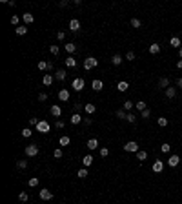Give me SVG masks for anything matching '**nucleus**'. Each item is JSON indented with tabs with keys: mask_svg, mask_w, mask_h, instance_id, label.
Wrapping results in <instances>:
<instances>
[{
	"mask_svg": "<svg viewBox=\"0 0 182 204\" xmlns=\"http://www.w3.org/2000/svg\"><path fill=\"white\" fill-rule=\"evenodd\" d=\"M127 122H131V124H135L137 122V115H133V113H127V119H126Z\"/></svg>",
	"mask_w": 182,
	"mask_h": 204,
	"instance_id": "nucleus-39",
	"label": "nucleus"
},
{
	"mask_svg": "<svg viewBox=\"0 0 182 204\" xmlns=\"http://www.w3.org/2000/svg\"><path fill=\"white\" fill-rule=\"evenodd\" d=\"M84 119H82V115L80 113H73L71 115V124H75V126H77V124H80Z\"/></svg>",
	"mask_w": 182,
	"mask_h": 204,
	"instance_id": "nucleus-13",
	"label": "nucleus"
},
{
	"mask_svg": "<svg viewBox=\"0 0 182 204\" xmlns=\"http://www.w3.org/2000/svg\"><path fill=\"white\" fill-rule=\"evenodd\" d=\"M37 68H38L40 71H44V69H47V62H44V60H40V62L37 64Z\"/></svg>",
	"mask_w": 182,
	"mask_h": 204,
	"instance_id": "nucleus-38",
	"label": "nucleus"
},
{
	"mask_svg": "<svg viewBox=\"0 0 182 204\" xmlns=\"http://www.w3.org/2000/svg\"><path fill=\"white\" fill-rule=\"evenodd\" d=\"M133 106H135V104H133L131 100H124V106H122V110H124V111H127V113H129V110L133 108Z\"/></svg>",
	"mask_w": 182,
	"mask_h": 204,
	"instance_id": "nucleus-31",
	"label": "nucleus"
},
{
	"mask_svg": "<svg viewBox=\"0 0 182 204\" xmlns=\"http://www.w3.org/2000/svg\"><path fill=\"white\" fill-rule=\"evenodd\" d=\"M99 66V60L95 58V57H88V58H84V69H93V68H97Z\"/></svg>",
	"mask_w": 182,
	"mask_h": 204,
	"instance_id": "nucleus-1",
	"label": "nucleus"
},
{
	"mask_svg": "<svg viewBox=\"0 0 182 204\" xmlns=\"http://www.w3.org/2000/svg\"><path fill=\"white\" fill-rule=\"evenodd\" d=\"M178 162H180V157H178V155H169V159H168V166H169V168L178 166Z\"/></svg>",
	"mask_w": 182,
	"mask_h": 204,
	"instance_id": "nucleus-6",
	"label": "nucleus"
},
{
	"mask_svg": "<svg viewBox=\"0 0 182 204\" xmlns=\"http://www.w3.org/2000/svg\"><path fill=\"white\" fill-rule=\"evenodd\" d=\"M131 26H133L135 29H138V27L142 26V22H140V20H138V18H131Z\"/></svg>",
	"mask_w": 182,
	"mask_h": 204,
	"instance_id": "nucleus-37",
	"label": "nucleus"
},
{
	"mask_svg": "<svg viewBox=\"0 0 182 204\" xmlns=\"http://www.w3.org/2000/svg\"><path fill=\"white\" fill-rule=\"evenodd\" d=\"M166 97H168V99H175V97H177V89L169 86V88L166 89Z\"/></svg>",
	"mask_w": 182,
	"mask_h": 204,
	"instance_id": "nucleus-20",
	"label": "nucleus"
},
{
	"mask_svg": "<svg viewBox=\"0 0 182 204\" xmlns=\"http://www.w3.org/2000/svg\"><path fill=\"white\" fill-rule=\"evenodd\" d=\"M40 199L42 200H51L53 199V193L49 190H40Z\"/></svg>",
	"mask_w": 182,
	"mask_h": 204,
	"instance_id": "nucleus-10",
	"label": "nucleus"
},
{
	"mask_svg": "<svg viewBox=\"0 0 182 204\" xmlns=\"http://www.w3.org/2000/svg\"><path fill=\"white\" fill-rule=\"evenodd\" d=\"M57 38H58V40H64V38H66V33H64V31H58V33H57Z\"/></svg>",
	"mask_w": 182,
	"mask_h": 204,
	"instance_id": "nucleus-52",
	"label": "nucleus"
},
{
	"mask_svg": "<svg viewBox=\"0 0 182 204\" xmlns=\"http://www.w3.org/2000/svg\"><path fill=\"white\" fill-rule=\"evenodd\" d=\"M95 110H97V108H95V104H91V102L84 106V111L88 113V115H93V113H95Z\"/></svg>",
	"mask_w": 182,
	"mask_h": 204,
	"instance_id": "nucleus-19",
	"label": "nucleus"
},
{
	"mask_svg": "<svg viewBox=\"0 0 182 204\" xmlns=\"http://www.w3.org/2000/svg\"><path fill=\"white\" fill-rule=\"evenodd\" d=\"M126 58H127V60H129V62H131V60H135V53H133V51H127V55H126Z\"/></svg>",
	"mask_w": 182,
	"mask_h": 204,
	"instance_id": "nucleus-49",
	"label": "nucleus"
},
{
	"mask_svg": "<svg viewBox=\"0 0 182 204\" xmlns=\"http://www.w3.org/2000/svg\"><path fill=\"white\" fill-rule=\"evenodd\" d=\"M42 82H44V86H51V84H53V75H51V73L44 75V79H42Z\"/></svg>",
	"mask_w": 182,
	"mask_h": 204,
	"instance_id": "nucleus-25",
	"label": "nucleus"
},
{
	"mask_svg": "<svg viewBox=\"0 0 182 204\" xmlns=\"http://www.w3.org/2000/svg\"><path fill=\"white\" fill-rule=\"evenodd\" d=\"M80 29V22L77 18H71L69 20V31H73V33H77V31Z\"/></svg>",
	"mask_w": 182,
	"mask_h": 204,
	"instance_id": "nucleus-7",
	"label": "nucleus"
},
{
	"mask_svg": "<svg viewBox=\"0 0 182 204\" xmlns=\"http://www.w3.org/2000/svg\"><path fill=\"white\" fill-rule=\"evenodd\" d=\"M160 149H162V153H169V149H171V146H169L168 142H164L162 146H160Z\"/></svg>",
	"mask_w": 182,
	"mask_h": 204,
	"instance_id": "nucleus-43",
	"label": "nucleus"
},
{
	"mask_svg": "<svg viewBox=\"0 0 182 204\" xmlns=\"http://www.w3.org/2000/svg\"><path fill=\"white\" fill-rule=\"evenodd\" d=\"M18 200H20V202H27V200H29V195H27L26 191H22V193L18 195Z\"/></svg>",
	"mask_w": 182,
	"mask_h": 204,
	"instance_id": "nucleus-35",
	"label": "nucleus"
},
{
	"mask_svg": "<svg viewBox=\"0 0 182 204\" xmlns=\"http://www.w3.org/2000/svg\"><path fill=\"white\" fill-rule=\"evenodd\" d=\"M18 20H20V18H18V17H15V15H13V17H11V24H13V26H17V27H18Z\"/></svg>",
	"mask_w": 182,
	"mask_h": 204,
	"instance_id": "nucleus-51",
	"label": "nucleus"
},
{
	"mask_svg": "<svg viewBox=\"0 0 182 204\" xmlns=\"http://www.w3.org/2000/svg\"><path fill=\"white\" fill-rule=\"evenodd\" d=\"M151 169L155 171V173H162V169H164V162H162V160H155L153 166H151Z\"/></svg>",
	"mask_w": 182,
	"mask_h": 204,
	"instance_id": "nucleus-8",
	"label": "nucleus"
},
{
	"mask_svg": "<svg viewBox=\"0 0 182 204\" xmlns=\"http://www.w3.org/2000/svg\"><path fill=\"white\" fill-rule=\"evenodd\" d=\"M15 31H17V35H26V33H27V27H26V26H18Z\"/></svg>",
	"mask_w": 182,
	"mask_h": 204,
	"instance_id": "nucleus-33",
	"label": "nucleus"
},
{
	"mask_svg": "<svg viewBox=\"0 0 182 204\" xmlns=\"http://www.w3.org/2000/svg\"><path fill=\"white\" fill-rule=\"evenodd\" d=\"M135 108L142 113L144 110H147V106H146V102H144V100H138V102H135Z\"/></svg>",
	"mask_w": 182,
	"mask_h": 204,
	"instance_id": "nucleus-24",
	"label": "nucleus"
},
{
	"mask_svg": "<svg viewBox=\"0 0 182 204\" xmlns=\"http://www.w3.org/2000/svg\"><path fill=\"white\" fill-rule=\"evenodd\" d=\"M177 68H178V69H182V58H180V60L177 62Z\"/></svg>",
	"mask_w": 182,
	"mask_h": 204,
	"instance_id": "nucleus-59",
	"label": "nucleus"
},
{
	"mask_svg": "<svg viewBox=\"0 0 182 204\" xmlns=\"http://www.w3.org/2000/svg\"><path fill=\"white\" fill-rule=\"evenodd\" d=\"M58 6H60V7H66V6H68V0H62V2H60Z\"/></svg>",
	"mask_w": 182,
	"mask_h": 204,
	"instance_id": "nucleus-57",
	"label": "nucleus"
},
{
	"mask_svg": "<svg viewBox=\"0 0 182 204\" xmlns=\"http://www.w3.org/2000/svg\"><path fill=\"white\" fill-rule=\"evenodd\" d=\"M82 164H84V168L91 166V164H93V157H91V155H84V159H82Z\"/></svg>",
	"mask_w": 182,
	"mask_h": 204,
	"instance_id": "nucleus-18",
	"label": "nucleus"
},
{
	"mask_svg": "<svg viewBox=\"0 0 182 204\" xmlns=\"http://www.w3.org/2000/svg\"><path fill=\"white\" fill-rule=\"evenodd\" d=\"M77 177H78V179H86V177H88V169H86V168H82V169H78V173H77Z\"/></svg>",
	"mask_w": 182,
	"mask_h": 204,
	"instance_id": "nucleus-34",
	"label": "nucleus"
},
{
	"mask_svg": "<svg viewBox=\"0 0 182 204\" xmlns=\"http://www.w3.org/2000/svg\"><path fill=\"white\" fill-rule=\"evenodd\" d=\"M64 49H66V51L69 53V55H71V53H75V51H77V46H75L73 42H68V44L64 46Z\"/></svg>",
	"mask_w": 182,
	"mask_h": 204,
	"instance_id": "nucleus-22",
	"label": "nucleus"
},
{
	"mask_svg": "<svg viewBox=\"0 0 182 204\" xmlns=\"http://www.w3.org/2000/svg\"><path fill=\"white\" fill-rule=\"evenodd\" d=\"M115 117H119V119L126 120V119H127V111H124V110H117V111H115Z\"/></svg>",
	"mask_w": 182,
	"mask_h": 204,
	"instance_id": "nucleus-28",
	"label": "nucleus"
},
{
	"mask_svg": "<svg viewBox=\"0 0 182 204\" xmlns=\"http://www.w3.org/2000/svg\"><path fill=\"white\" fill-rule=\"evenodd\" d=\"M91 88H93L95 91H100V89L104 88V82H102V80H93V82H91Z\"/></svg>",
	"mask_w": 182,
	"mask_h": 204,
	"instance_id": "nucleus-16",
	"label": "nucleus"
},
{
	"mask_svg": "<svg viewBox=\"0 0 182 204\" xmlns=\"http://www.w3.org/2000/svg\"><path fill=\"white\" fill-rule=\"evenodd\" d=\"M91 122H93V120H91V119H89V117H86V119H84V124H88V126H89V124H91Z\"/></svg>",
	"mask_w": 182,
	"mask_h": 204,
	"instance_id": "nucleus-56",
	"label": "nucleus"
},
{
	"mask_svg": "<svg viewBox=\"0 0 182 204\" xmlns=\"http://www.w3.org/2000/svg\"><path fill=\"white\" fill-rule=\"evenodd\" d=\"M178 57H180V58H182V48H180V49H178Z\"/></svg>",
	"mask_w": 182,
	"mask_h": 204,
	"instance_id": "nucleus-60",
	"label": "nucleus"
},
{
	"mask_svg": "<svg viewBox=\"0 0 182 204\" xmlns=\"http://www.w3.org/2000/svg\"><path fill=\"white\" fill-rule=\"evenodd\" d=\"M49 111H51V115L55 117V119L62 115V108H60V106H51V110H49Z\"/></svg>",
	"mask_w": 182,
	"mask_h": 204,
	"instance_id": "nucleus-15",
	"label": "nucleus"
},
{
	"mask_svg": "<svg viewBox=\"0 0 182 204\" xmlns=\"http://www.w3.org/2000/svg\"><path fill=\"white\" fill-rule=\"evenodd\" d=\"M22 20H24V26H27V24H33V22H35V17L31 15V13H24V15H22Z\"/></svg>",
	"mask_w": 182,
	"mask_h": 204,
	"instance_id": "nucleus-11",
	"label": "nucleus"
},
{
	"mask_svg": "<svg viewBox=\"0 0 182 204\" xmlns=\"http://www.w3.org/2000/svg\"><path fill=\"white\" fill-rule=\"evenodd\" d=\"M29 186H31V188H37V186H38V179H37V177L29 179Z\"/></svg>",
	"mask_w": 182,
	"mask_h": 204,
	"instance_id": "nucleus-45",
	"label": "nucleus"
},
{
	"mask_svg": "<svg viewBox=\"0 0 182 204\" xmlns=\"http://www.w3.org/2000/svg\"><path fill=\"white\" fill-rule=\"evenodd\" d=\"M55 69V66H53V62H47V71H53Z\"/></svg>",
	"mask_w": 182,
	"mask_h": 204,
	"instance_id": "nucleus-55",
	"label": "nucleus"
},
{
	"mask_svg": "<svg viewBox=\"0 0 182 204\" xmlns=\"http://www.w3.org/2000/svg\"><path fill=\"white\" fill-rule=\"evenodd\" d=\"M157 124H158L160 128H166V126H168V119H166V117H158V119H157Z\"/></svg>",
	"mask_w": 182,
	"mask_h": 204,
	"instance_id": "nucleus-32",
	"label": "nucleus"
},
{
	"mask_svg": "<svg viewBox=\"0 0 182 204\" xmlns=\"http://www.w3.org/2000/svg\"><path fill=\"white\" fill-rule=\"evenodd\" d=\"M58 99H60L62 102L69 100V91H68V89H60V91H58Z\"/></svg>",
	"mask_w": 182,
	"mask_h": 204,
	"instance_id": "nucleus-12",
	"label": "nucleus"
},
{
	"mask_svg": "<svg viewBox=\"0 0 182 204\" xmlns=\"http://www.w3.org/2000/svg\"><path fill=\"white\" fill-rule=\"evenodd\" d=\"M49 51L53 53V55H58V51H60V49H58V46H57V44H53V46H49Z\"/></svg>",
	"mask_w": 182,
	"mask_h": 204,
	"instance_id": "nucleus-46",
	"label": "nucleus"
},
{
	"mask_svg": "<svg viewBox=\"0 0 182 204\" xmlns=\"http://www.w3.org/2000/svg\"><path fill=\"white\" fill-rule=\"evenodd\" d=\"M137 159H138V160H146V159H147V151L138 149V151H137Z\"/></svg>",
	"mask_w": 182,
	"mask_h": 204,
	"instance_id": "nucleus-30",
	"label": "nucleus"
},
{
	"mask_svg": "<svg viewBox=\"0 0 182 204\" xmlns=\"http://www.w3.org/2000/svg\"><path fill=\"white\" fill-rule=\"evenodd\" d=\"M38 122H40V120L37 119V117H29V124H31V126H37Z\"/></svg>",
	"mask_w": 182,
	"mask_h": 204,
	"instance_id": "nucleus-48",
	"label": "nucleus"
},
{
	"mask_svg": "<svg viewBox=\"0 0 182 204\" xmlns=\"http://www.w3.org/2000/svg\"><path fill=\"white\" fill-rule=\"evenodd\" d=\"M55 128H57V130H62V128H64V122H62V120H57V122H55Z\"/></svg>",
	"mask_w": 182,
	"mask_h": 204,
	"instance_id": "nucleus-54",
	"label": "nucleus"
},
{
	"mask_svg": "<svg viewBox=\"0 0 182 204\" xmlns=\"http://www.w3.org/2000/svg\"><path fill=\"white\" fill-rule=\"evenodd\" d=\"M169 46H171V48H178V49H180V48H182V44H180V38H178V37H171V40H169Z\"/></svg>",
	"mask_w": 182,
	"mask_h": 204,
	"instance_id": "nucleus-14",
	"label": "nucleus"
},
{
	"mask_svg": "<svg viewBox=\"0 0 182 204\" xmlns=\"http://www.w3.org/2000/svg\"><path fill=\"white\" fill-rule=\"evenodd\" d=\"M82 108H84V106H82L80 102H75V113H78V111H80Z\"/></svg>",
	"mask_w": 182,
	"mask_h": 204,
	"instance_id": "nucleus-50",
	"label": "nucleus"
},
{
	"mask_svg": "<svg viewBox=\"0 0 182 204\" xmlns=\"http://www.w3.org/2000/svg\"><path fill=\"white\" fill-rule=\"evenodd\" d=\"M66 77H68V73H66V69H57V71H55V79H57V80H60V82H64V80H66Z\"/></svg>",
	"mask_w": 182,
	"mask_h": 204,
	"instance_id": "nucleus-9",
	"label": "nucleus"
},
{
	"mask_svg": "<svg viewBox=\"0 0 182 204\" xmlns=\"http://www.w3.org/2000/svg\"><path fill=\"white\" fill-rule=\"evenodd\" d=\"M38 153V146L37 144H29V146H26V155L27 157H35Z\"/></svg>",
	"mask_w": 182,
	"mask_h": 204,
	"instance_id": "nucleus-5",
	"label": "nucleus"
},
{
	"mask_svg": "<svg viewBox=\"0 0 182 204\" xmlns=\"http://www.w3.org/2000/svg\"><path fill=\"white\" fill-rule=\"evenodd\" d=\"M35 128H37V131H40V133H49V130H51V126H49L47 120H40Z\"/></svg>",
	"mask_w": 182,
	"mask_h": 204,
	"instance_id": "nucleus-2",
	"label": "nucleus"
},
{
	"mask_svg": "<svg viewBox=\"0 0 182 204\" xmlns=\"http://www.w3.org/2000/svg\"><path fill=\"white\" fill-rule=\"evenodd\" d=\"M149 53H151V55L160 53V44H157V42H155V44H151V46H149Z\"/></svg>",
	"mask_w": 182,
	"mask_h": 204,
	"instance_id": "nucleus-23",
	"label": "nucleus"
},
{
	"mask_svg": "<svg viewBox=\"0 0 182 204\" xmlns=\"http://www.w3.org/2000/svg\"><path fill=\"white\" fill-rule=\"evenodd\" d=\"M17 166H18V169H26L27 168V160H18Z\"/></svg>",
	"mask_w": 182,
	"mask_h": 204,
	"instance_id": "nucleus-40",
	"label": "nucleus"
},
{
	"mask_svg": "<svg viewBox=\"0 0 182 204\" xmlns=\"http://www.w3.org/2000/svg\"><path fill=\"white\" fill-rule=\"evenodd\" d=\"M66 68H77V60L73 57H68L66 58Z\"/></svg>",
	"mask_w": 182,
	"mask_h": 204,
	"instance_id": "nucleus-27",
	"label": "nucleus"
},
{
	"mask_svg": "<svg viewBox=\"0 0 182 204\" xmlns=\"http://www.w3.org/2000/svg\"><path fill=\"white\" fill-rule=\"evenodd\" d=\"M140 117H142V119H149V117H151V110H149V108L144 110V111L140 113Z\"/></svg>",
	"mask_w": 182,
	"mask_h": 204,
	"instance_id": "nucleus-41",
	"label": "nucleus"
},
{
	"mask_svg": "<svg viewBox=\"0 0 182 204\" xmlns=\"http://www.w3.org/2000/svg\"><path fill=\"white\" fill-rule=\"evenodd\" d=\"M177 86H178V88H182V77H180V79H177Z\"/></svg>",
	"mask_w": 182,
	"mask_h": 204,
	"instance_id": "nucleus-58",
	"label": "nucleus"
},
{
	"mask_svg": "<svg viewBox=\"0 0 182 204\" xmlns=\"http://www.w3.org/2000/svg\"><path fill=\"white\" fill-rule=\"evenodd\" d=\"M20 133H22V137H26V138H27V137H31V133H33V131H31L29 128H24V130L20 131Z\"/></svg>",
	"mask_w": 182,
	"mask_h": 204,
	"instance_id": "nucleus-44",
	"label": "nucleus"
},
{
	"mask_svg": "<svg viewBox=\"0 0 182 204\" xmlns=\"http://www.w3.org/2000/svg\"><path fill=\"white\" fill-rule=\"evenodd\" d=\"M108 155H109V149H108V148H102V149H100V157H104V159H106Z\"/></svg>",
	"mask_w": 182,
	"mask_h": 204,
	"instance_id": "nucleus-47",
	"label": "nucleus"
},
{
	"mask_svg": "<svg viewBox=\"0 0 182 204\" xmlns=\"http://www.w3.org/2000/svg\"><path fill=\"white\" fill-rule=\"evenodd\" d=\"M158 88H164V89H168L169 88V79L168 77H162L158 80Z\"/></svg>",
	"mask_w": 182,
	"mask_h": 204,
	"instance_id": "nucleus-17",
	"label": "nucleus"
},
{
	"mask_svg": "<svg viewBox=\"0 0 182 204\" xmlns=\"http://www.w3.org/2000/svg\"><path fill=\"white\" fill-rule=\"evenodd\" d=\"M111 62H113V66H120V64H122V57L120 55H113Z\"/></svg>",
	"mask_w": 182,
	"mask_h": 204,
	"instance_id": "nucleus-29",
	"label": "nucleus"
},
{
	"mask_svg": "<svg viewBox=\"0 0 182 204\" xmlns=\"http://www.w3.org/2000/svg\"><path fill=\"white\" fill-rule=\"evenodd\" d=\"M62 155H64V153H62V149H60V148H57L55 151H53V157H55V159H62Z\"/></svg>",
	"mask_w": 182,
	"mask_h": 204,
	"instance_id": "nucleus-42",
	"label": "nucleus"
},
{
	"mask_svg": "<svg viewBox=\"0 0 182 204\" xmlns=\"http://www.w3.org/2000/svg\"><path fill=\"white\" fill-rule=\"evenodd\" d=\"M99 148V141L97 138H89L88 141V149H97Z\"/></svg>",
	"mask_w": 182,
	"mask_h": 204,
	"instance_id": "nucleus-21",
	"label": "nucleus"
},
{
	"mask_svg": "<svg viewBox=\"0 0 182 204\" xmlns=\"http://www.w3.org/2000/svg\"><path fill=\"white\" fill-rule=\"evenodd\" d=\"M38 100H42V102L47 100V93H40V95H38Z\"/></svg>",
	"mask_w": 182,
	"mask_h": 204,
	"instance_id": "nucleus-53",
	"label": "nucleus"
},
{
	"mask_svg": "<svg viewBox=\"0 0 182 204\" xmlns=\"http://www.w3.org/2000/svg\"><path fill=\"white\" fill-rule=\"evenodd\" d=\"M124 149H126V151H129V153H137L138 151V144L135 141H129V142L124 144Z\"/></svg>",
	"mask_w": 182,
	"mask_h": 204,
	"instance_id": "nucleus-4",
	"label": "nucleus"
},
{
	"mask_svg": "<svg viewBox=\"0 0 182 204\" xmlns=\"http://www.w3.org/2000/svg\"><path fill=\"white\" fill-rule=\"evenodd\" d=\"M127 88H129V84H127L126 80H122V82L117 84V89H119V91H127Z\"/></svg>",
	"mask_w": 182,
	"mask_h": 204,
	"instance_id": "nucleus-26",
	"label": "nucleus"
},
{
	"mask_svg": "<svg viewBox=\"0 0 182 204\" xmlns=\"http://www.w3.org/2000/svg\"><path fill=\"white\" fill-rule=\"evenodd\" d=\"M84 86H86L84 79H75V80L71 82V88H73L75 91H82V89H84Z\"/></svg>",
	"mask_w": 182,
	"mask_h": 204,
	"instance_id": "nucleus-3",
	"label": "nucleus"
},
{
	"mask_svg": "<svg viewBox=\"0 0 182 204\" xmlns=\"http://www.w3.org/2000/svg\"><path fill=\"white\" fill-rule=\"evenodd\" d=\"M60 146H69V137H66V135H64V137H60Z\"/></svg>",
	"mask_w": 182,
	"mask_h": 204,
	"instance_id": "nucleus-36",
	"label": "nucleus"
}]
</instances>
